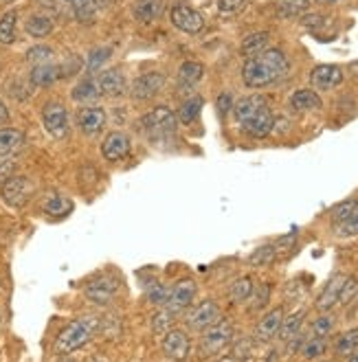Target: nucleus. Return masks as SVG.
<instances>
[{
    "instance_id": "37",
    "label": "nucleus",
    "mask_w": 358,
    "mask_h": 362,
    "mask_svg": "<svg viewBox=\"0 0 358 362\" xmlns=\"http://www.w3.org/2000/svg\"><path fill=\"white\" fill-rule=\"evenodd\" d=\"M174 312H170V310H161V312H156L154 316H152V332L154 334H167L172 329V325H174Z\"/></svg>"
},
{
    "instance_id": "43",
    "label": "nucleus",
    "mask_w": 358,
    "mask_h": 362,
    "mask_svg": "<svg viewBox=\"0 0 358 362\" xmlns=\"http://www.w3.org/2000/svg\"><path fill=\"white\" fill-rule=\"evenodd\" d=\"M332 327H334V318H332L330 314H323V316L317 318V321H314V325H312V336H317V338H328L330 332H332Z\"/></svg>"
},
{
    "instance_id": "34",
    "label": "nucleus",
    "mask_w": 358,
    "mask_h": 362,
    "mask_svg": "<svg viewBox=\"0 0 358 362\" xmlns=\"http://www.w3.org/2000/svg\"><path fill=\"white\" fill-rule=\"evenodd\" d=\"M16 23H18L16 11H7L0 18V45H13L16 42Z\"/></svg>"
},
{
    "instance_id": "25",
    "label": "nucleus",
    "mask_w": 358,
    "mask_h": 362,
    "mask_svg": "<svg viewBox=\"0 0 358 362\" xmlns=\"http://www.w3.org/2000/svg\"><path fill=\"white\" fill-rule=\"evenodd\" d=\"M204 75V69H202V64L198 62H185L183 66L178 69V83L183 88H194L196 83L202 79Z\"/></svg>"
},
{
    "instance_id": "13",
    "label": "nucleus",
    "mask_w": 358,
    "mask_h": 362,
    "mask_svg": "<svg viewBox=\"0 0 358 362\" xmlns=\"http://www.w3.org/2000/svg\"><path fill=\"white\" fill-rule=\"evenodd\" d=\"M77 125L88 136L101 132L103 125H106V110L99 108V105H86V108H81L77 112Z\"/></svg>"
},
{
    "instance_id": "36",
    "label": "nucleus",
    "mask_w": 358,
    "mask_h": 362,
    "mask_svg": "<svg viewBox=\"0 0 358 362\" xmlns=\"http://www.w3.org/2000/svg\"><path fill=\"white\" fill-rule=\"evenodd\" d=\"M275 257H277L275 246H272V244H266V246H260L255 252L250 255V257H248V264H250V266H268V264L275 262Z\"/></svg>"
},
{
    "instance_id": "32",
    "label": "nucleus",
    "mask_w": 358,
    "mask_h": 362,
    "mask_svg": "<svg viewBox=\"0 0 358 362\" xmlns=\"http://www.w3.org/2000/svg\"><path fill=\"white\" fill-rule=\"evenodd\" d=\"M71 211H73V202L64 196H51L45 202V213L51 218H67Z\"/></svg>"
},
{
    "instance_id": "38",
    "label": "nucleus",
    "mask_w": 358,
    "mask_h": 362,
    "mask_svg": "<svg viewBox=\"0 0 358 362\" xmlns=\"http://www.w3.org/2000/svg\"><path fill=\"white\" fill-rule=\"evenodd\" d=\"M334 230L339 238H356L358 235V206L352 211V216L341 224H334Z\"/></svg>"
},
{
    "instance_id": "51",
    "label": "nucleus",
    "mask_w": 358,
    "mask_h": 362,
    "mask_svg": "<svg viewBox=\"0 0 358 362\" xmlns=\"http://www.w3.org/2000/svg\"><path fill=\"white\" fill-rule=\"evenodd\" d=\"M264 362H279V351L277 349H270L264 358Z\"/></svg>"
},
{
    "instance_id": "12",
    "label": "nucleus",
    "mask_w": 358,
    "mask_h": 362,
    "mask_svg": "<svg viewBox=\"0 0 358 362\" xmlns=\"http://www.w3.org/2000/svg\"><path fill=\"white\" fill-rule=\"evenodd\" d=\"M172 23L185 33H200L204 29V16L187 5H176L172 9Z\"/></svg>"
},
{
    "instance_id": "56",
    "label": "nucleus",
    "mask_w": 358,
    "mask_h": 362,
    "mask_svg": "<svg viewBox=\"0 0 358 362\" xmlns=\"http://www.w3.org/2000/svg\"><path fill=\"white\" fill-rule=\"evenodd\" d=\"M64 362H73V360H64Z\"/></svg>"
},
{
    "instance_id": "39",
    "label": "nucleus",
    "mask_w": 358,
    "mask_h": 362,
    "mask_svg": "<svg viewBox=\"0 0 358 362\" xmlns=\"http://www.w3.org/2000/svg\"><path fill=\"white\" fill-rule=\"evenodd\" d=\"M301 351H304V356L306 358H319L323 351H325V338H317V336H310L306 343H304V347H301Z\"/></svg>"
},
{
    "instance_id": "42",
    "label": "nucleus",
    "mask_w": 358,
    "mask_h": 362,
    "mask_svg": "<svg viewBox=\"0 0 358 362\" xmlns=\"http://www.w3.org/2000/svg\"><path fill=\"white\" fill-rule=\"evenodd\" d=\"M27 59L31 62V64H47L49 59H53V51L49 49V47H45V45H37V47H31L29 51H27Z\"/></svg>"
},
{
    "instance_id": "50",
    "label": "nucleus",
    "mask_w": 358,
    "mask_h": 362,
    "mask_svg": "<svg viewBox=\"0 0 358 362\" xmlns=\"http://www.w3.org/2000/svg\"><path fill=\"white\" fill-rule=\"evenodd\" d=\"M7 121H9V110H7L5 101L0 99V125H3V123H7Z\"/></svg>"
},
{
    "instance_id": "18",
    "label": "nucleus",
    "mask_w": 358,
    "mask_h": 362,
    "mask_svg": "<svg viewBox=\"0 0 358 362\" xmlns=\"http://www.w3.org/2000/svg\"><path fill=\"white\" fill-rule=\"evenodd\" d=\"M95 81H97V88H99L101 97H119L125 93V77L117 69L99 73V77Z\"/></svg>"
},
{
    "instance_id": "40",
    "label": "nucleus",
    "mask_w": 358,
    "mask_h": 362,
    "mask_svg": "<svg viewBox=\"0 0 358 362\" xmlns=\"http://www.w3.org/2000/svg\"><path fill=\"white\" fill-rule=\"evenodd\" d=\"M170 299V288L163 284H152L147 288V301H152L154 305H165Z\"/></svg>"
},
{
    "instance_id": "35",
    "label": "nucleus",
    "mask_w": 358,
    "mask_h": 362,
    "mask_svg": "<svg viewBox=\"0 0 358 362\" xmlns=\"http://www.w3.org/2000/svg\"><path fill=\"white\" fill-rule=\"evenodd\" d=\"M310 7V0H277V13L284 18H297L306 13Z\"/></svg>"
},
{
    "instance_id": "7",
    "label": "nucleus",
    "mask_w": 358,
    "mask_h": 362,
    "mask_svg": "<svg viewBox=\"0 0 358 362\" xmlns=\"http://www.w3.org/2000/svg\"><path fill=\"white\" fill-rule=\"evenodd\" d=\"M0 196L9 206H23L29 196H31V182L25 176H9L7 180H3V187H0Z\"/></svg>"
},
{
    "instance_id": "16",
    "label": "nucleus",
    "mask_w": 358,
    "mask_h": 362,
    "mask_svg": "<svg viewBox=\"0 0 358 362\" xmlns=\"http://www.w3.org/2000/svg\"><path fill=\"white\" fill-rule=\"evenodd\" d=\"M163 83H165V75L163 73H145L141 75L137 81H134V86H132V97L139 99V101H145V99H152L161 88H163Z\"/></svg>"
},
{
    "instance_id": "2",
    "label": "nucleus",
    "mask_w": 358,
    "mask_h": 362,
    "mask_svg": "<svg viewBox=\"0 0 358 362\" xmlns=\"http://www.w3.org/2000/svg\"><path fill=\"white\" fill-rule=\"evenodd\" d=\"M101 332V318L99 316H83L77 318L71 325H67L55 338V354L57 356H69L77 349H81L86 343H91L93 336Z\"/></svg>"
},
{
    "instance_id": "29",
    "label": "nucleus",
    "mask_w": 358,
    "mask_h": 362,
    "mask_svg": "<svg viewBox=\"0 0 358 362\" xmlns=\"http://www.w3.org/2000/svg\"><path fill=\"white\" fill-rule=\"evenodd\" d=\"M268 40H270V35H268L266 31L250 33V35H246V37H244V42H242L240 51H242V55H248V57H253V55H260L262 51H266V47H268Z\"/></svg>"
},
{
    "instance_id": "20",
    "label": "nucleus",
    "mask_w": 358,
    "mask_h": 362,
    "mask_svg": "<svg viewBox=\"0 0 358 362\" xmlns=\"http://www.w3.org/2000/svg\"><path fill=\"white\" fill-rule=\"evenodd\" d=\"M62 11L71 13L73 18L81 20V23H86L91 20L95 13H97V0H57Z\"/></svg>"
},
{
    "instance_id": "5",
    "label": "nucleus",
    "mask_w": 358,
    "mask_h": 362,
    "mask_svg": "<svg viewBox=\"0 0 358 362\" xmlns=\"http://www.w3.org/2000/svg\"><path fill=\"white\" fill-rule=\"evenodd\" d=\"M42 123L53 139H64L69 134V110L59 101H49L42 108Z\"/></svg>"
},
{
    "instance_id": "14",
    "label": "nucleus",
    "mask_w": 358,
    "mask_h": 362,
    "mask_svg": "<svg viewBox=\"0 0 358 362\" xmlns=\"http://www.w3.org/2000/svg\"><path fill=\"white\" fill-rule=\"evenodd\" d=\"M101 154L106 160L117 163L130 154V139L123 132H110L101 143Z\"/></svg>"
},
{
    "instance_id": "49",
    "label": "nucleus",
    "mask_w": 358,
    "mask_h": 362,
    "mask_svg": "<svg viewBox=\"0 0 358 362\" xmlns=\"http://www.w3.org/2000/svg\"><path fill=\"white\" fill-rule=\"evenodd\" d=\"M294 240H297V238H294V233H290V235L282 238L277 244H272V246H275V250H277V255H279V252H286V250L294 244Z\"/></svg>"
},
{
    "instance_id": "31",
    "label": "nucleus",
    "mask_w": 358,
    "mask_h": 362,
    "mask_svg": "<svg viewBox=\"0 0 358 362\" xmlns=\"http://www.w3.org/2000/svg\"><path fill=\"white\" fill-rule=\"evenodd\" d=\"M71 97L75 101H81V103H88V101H95L101 97L99 88H97V81L95 79H81L77 86L73 88Z\"/></svg>"
},
{
    "instance_id": "46",
    "label": "nucleus",
    "mask_w": 358,
    "mask_h": 362,
    "mask_svg": "<svg viewBox=\"0 0 358 362\" xmlns=\"http://www.w3.org/2000/svg\"><path fill=\"white\" fill-rule=\"evenodd\" d=\"M216 7L220 13L231 16V13H238L244 7V0H216Z\"/></svg>"
},
{
    "instance_id": "26",
    "label": "nucleus",
    "mask_w": 358,
    "mask_h": 362,
    "mask_svg": "<svg viewBox=\"0 0 358 362\" xmlns=\"http://www.w3.org/2000/svg\"><path fill=\"white\" fill-rule=\"evenodd\" d=\"M356 349H358V327L347 329L334 340V354L339 358H350Z\"/></svg>"
},
{
    "instance_id": "45",
    "label": "nucleus",
    "mask_w": 358,
    "mask_h": 362,
    "mask_svg": "<svg viewBox=\"0 0 358 362\" xmlns=\"http://www.w3.org/2000/svg\"><path fill=\"white\" fill-rule=\"evenodd\" d=\"M356 294H358V281L354 279V276H347L343 288H341V294H339V305H347Z\"/></svg>"
},
{
    "instance_id": "33",
    "label": "nucleus",
    "mask_w": 358,
    "mask_h": 362,
    "mask_svg": "<svg viewBox=\"0 0 358 362\" xmlns=\"http://www.w3.org/2000/svg\"><path fill=\"white\" fill-rule=\"evenodd\" d=\"M200 110H202V97H189V99L180 105V110H178L180 123L192 125V123L198 119Z\"/></svg>"
},
{
    "instance_id": "17",
    "label": "nucleus",
    "mask_w": 358,
    "mask_h": 362,
    "mask_svg": "<svg viewBox=\"0 0 358 362\" xmlns=\"http://www.w3.org/2000/svg\"><path fill=\"white\" fill-rule=\"evenodd\" d=\"M282 321H284V310L282 308L270 310L262 318V321L258 323V329H255V340H258V343H270V340L279 334Z\"/></svg>"
},
{
    "instance_id": "30",
    "label": "nucleus",
    "mask_w": 358,
    "mask_h": 362,
    "mask_svg": "<svg viewBox=\"0 0 358 362\" xmlns=\"http://www.w3.org/2000/svg\"><path fill=\"white\" fill-rule=\"evenodd\" d=\"M262 105H266V101H264V97H260V95H253V97H244V99H240V101L236 103V108H233L236 121H238V123L246 121L253 112L260 110Z\"/></svg>"
},
{
    "instance_id": "23",
    "label": "nucleus",
    "mask_w": 358,
    "mask_h": 362,
    "mask_svg": "<svg viewBox=\"0 0 358 362\" xmlns=\"http://www.w3.org/2000/svg\"><path fill=\"white\" fill-rule=\"evenodd\" d=\"M290 105L294 110H299V112H306V110H319L321 108V97L310 90V88H301L297 93H292L290 97Z\"/></svg>"
},
{
    "instance_id": "28",
    "label": "nucleus",
    "mask_w": 358,
    "mask_h": 362,
    "mask_svg": "<svg viewBox=\"0 0 358 362\" xmlns=\"http://www.w3.org/2000/svg\"><path fill=\"white\" fill-rule=\"evenodd\" d=\"M253 290H255V284H253L250 276H240L229 286V296L233 303H244L253 296Z\"/></svg>"
},
{
    "instance_id": "44",
    "label": "nucleus",
    "mask_w": 358,
    "mask_h": 362,
    "mask_svg": "<svg viewBox=\"0 0 358 362\" xmlns=\"http://www.w3.org/2000/svg\"><path fill=\"white\" fill-rule=\"evenodd\" d=\"M110 53H112V51H110L108 47L93 49V51H91V55H88V71H91V73L99 71V66H101V64L110 57Z\"/></svg>"
},
{
    "instance_id": "27",
    "label": "nucleus",
    "mask_w": 358,
    "mask_h": 362,
    "mask_svg": "<svg viewBox=\"0 0 358 362\" xmlns=\"http://www.w3.org/2000/svg\"><path fill=\"white\" fill-rule=\"evenodd\" d=\"M304 318H306V310H299V312L290 314L288 318H284L282 327H279V338L284 340V343H290V340L301 332Z\"/></svg>"
},
{
    "instance_id": "9",
    "label": "nucleus",
    "mask_w": 358,
    "mask_h": 362,
    "mask_svg": "<svg viewBox=\"0 0 358 362\" xmlns=\"http://www.w3.org/2000/svg\"><path fill=\"white\" fill-rule=\"evenodd\" d=\"M240 125H242V130L248 136H253V139H264V136H268L272 132V127H275V117H272L268 105H262L260 110H255L246 121H242Z\"/></svg>"
},
{
    "instance_id": "24",
    "label": "nucleus",
    "mask_w": 358,
    "mask_h": 362,
    "mask_svg": "<svg viewBox=\"0 0 358 362\" xmlns=\"http://www.w3.org/2000/svg\"><path fill=\"white\" fill-rule=\"evenodd\" d=\"M25 29H27V33L31 35V37H47V35H51V31H53V18L51 16H47V13H33L29 20H27V25H25Z\"/></svg>"
},
{
    "instance_id": "11",
    "label": "nucleus",
    "mask_w": 358,
    "mask_h": 362,
    "mask_svg": "<svg viewBox=\"0 0 358 362\" xmlns=\"http://www.w3.org/2000/svg\"><path fill=\"white\" fill-rule=\"evenodd\" d=\"M163 354L172 360H187L189 358V351H192V340L189 336L183 332V329H170L165 336H163Z\"/></svg>"
},
{
    "instance_id": "10",
    "label": "nucleus",
    "mask_w": 358,
    "mask_h": 362,
    "mask_svg": "<svg viewBox=\"0 0 358 362\" xmlns=\"http://www.w3.org/2000/svg\"><path fill=\"white\" fill-rule=\"evenodd\" d=\"M218 318H220V308L214 301H202L187 312V325L196 332H204L207 327H212Z\"/></svg>"
},
{
    "instance_id": "41",
    "label": "nucleus",
    "mask_w": 358,
    "mask_h": 362,
    "mask_svg": "<svg viewBox=\"0 0 358 362\" xmlns=\"http://www.w3.org/2000/svg\"><path fill=\"white\" fill-rule=\"evenodd\" d=\"M356 206H358V200H347V202L336 204V206L332 209V224H341L343 220H347Z\"/></svg>"
},
{
    "instance_id": "53",
    "label": "nucleus",
    "mask_w": 358,
    "mask_h": 362,
    "mask_svg": "<svg viewBox=\"0 0 358 362\" xmlns=\"http://www.w3.org/2000/svg\"><path fill=\"white\" fill-rule=\"evenodd\" d=\"M319 3H323V5H334V3H339V0H319Z\"/></svg>"
},
{
    "instance_id": "15",
    "label": "nucleus",
    "mask_w": 358,
    "mask_h": 362,
    "mask_svg": "<svg viewBox=\"0 0 358 362\" xmlns=\"http://www.w3.org/2000/svg\"><path fill=\"white\" fill-rule=\"evenodd\" d=\"M310 81L319 90H332L343 81V71L339 66H334V64H321V66L312 69Z\"/></svg>"
},
{
    "instance_id": "52",
    "label": "nucleus",
    "mask_w": 358,
    "mask_h": 362,
    "mask_svg": "<svg viewBox=\"0 0 358 362\" xmlns=\"http://www.w3.org/2000/svg\"><path fill=\"white\" fill-rule=\"evenodd\" d=\"M218 362H240L238 358H220Z\"/></svg>"
},
{
    "instance_id": "47",
    "label": "nucleus",
    "mask_w": 358,
    "mask_h": 362,
    "mask_svg": "<svg viewBox=\"0 0 358 362\" xmlns=\"http://www.w3.org/2000/svg\"><path fill=\"white\" fill-rule=\"evenodd\" d=\"M253 294H255V301H253L250 310H260L268 303V294H270V286H260L258 290H253Z\"/></svg>"
},
{
    "instance_id": "21",
    "label": "nucleus",
    "mask_w": 358,
    "mask_h": 362,
    "mask_svg": "<svg viewBox=\"0 0 358 362\" xmlns=\"http://www.w3.org/2000/svg\"><path fill=\"white\" fill-rule=\"evenodd\" d=\"M29 79H31L33 86L45 88V86H51V83H55L57 79H62V69L55 66V64H51V62L37 64V66H33Z\"/></svg>"
},
{
    "instance_id": "1",
    "label": "nucleus",
    "mask_w": 358,
    "mask_h": 362,
    "mask_svg": "<svg viewBox=\"0 0 358 362\" xmlns=\"http://www.w3.org/2000/svg\"><path fill=\"white\" fill-rule=\"evenodd\" d=\"M290 71V64L279 49H266L244 62L242 79L248 88H266L282 81Z\"/></svg>"
},
{
    "instance_id": "48",
    "label": "nucleus",
    "mask_w": 358,
    "mask_h": 362,
    "mask_svg": "<svg viewBox=\"0 0 358 362\" xmlns=\"http://www.w3.org/2000/svg\"><path fill=\"white\" fill-rule=\"evenodd\" d=\"M216 105H218V112H220V115H226L231 108H233V95H231V93H222V95L218 97Z\"/></svg>"
},
{
    "instance_id": "8",
    "label": "nucleus",
    "mask_w": 358,
    "mask_h": 362,
    "mask_svg": "<svg viewBox=\"0 0 358 362\" xmlns=\"http://www.w3.org/2000/svg\"><path fill=\"white\" fill-rule=\"evenodd\" d=\"M196 290H198V286H196L194 279H187V276H185V279L176 281L174 288L170 290V299H167V303H165V310H170L174 314L187 310L194 301Z\"/></svg>"
},
{
    "instance_id": "4",
    "label": "nucleus",
    "mask_w": 358,
    "mask_h": 362,
    "mask_svg": "<svg viewBox=\"0 0 358 362\" xmlns=\"http://www.w3.org/2000/svg\"><path fill=\"white\" fill-rule=\"evenodd\" d=\"M143 130L150 132V136H170L176 130V117L167 105H156V108L143 117Z\"/></svg>"
},
{
    "instance_id": "6",
    "label": "nucleus",
    "mask_w": 358,
    "mask_h": 362,
    "mask_svg": "<svg viewBox=\"0 0 358 362\" xmlns=\"http://www.w3.org/2000/svg\"><path fill=\"white\" fill-rule=\"evenodd\" d=\"M117 290H119V284L115 276H108V274H101L97 276V279H93L86 288H83V292H86V296L97 303V305H108L112 303V299L117 296Z\"/></svg>"
},
{
    "instance_id": "22",
    "label": "nucleus",
    "mask_w": 358,
    "mask_h": 362,
    "mask_svg": "<svg viewBox=\"0 0 358 362\" xmlns=\"http://www.w3.org/2000/svg\"><path fill=\"white\" fill-rule=\"evenodd\" d=\"M25 145V132L18 127H3L0 130V156H11Z\"/></svg>"
},
{
    "instance_id": "19",
    "label": "nucleus",
    "mask_w": 358,
    "mask_h": 362,
    "mask_svg": "<svg viewBox=\"0 0 358 362\" xmlns=\"http://www.w3.org/2000/svg\"><path fill=\"white\" fill-rule=\"evenodd\" d=\"M345 279H347L345 274H334L332 279L328 281V286L323 288V292L319 294V299H317V310L319 312H330L334 305H339V294H341V288H343Z\"/></svg>"
},
{
    "instance_id": "55",
    "label": "nucleus",
    "mask_w": 358,
    "mask_h": 362,
    "mask_svg": "<svg viewBox=\"0 0 358 362\" xmlns=\"http://www.w3.org/2000/svg\"><path fill=\"white\" fill-rule=\"evenodd\" d=\"M0 3H7L9 5V3H13V0H0Z\"/></svg>"
},
{
    "instance_id": "54",
    "label": "nucleus",
    "mask_w": 358,
    "mask_h": 362,
    "mask_svg": "<svg viewBox=\"0 0 358 362\" xmlns=\"http://www.w3.org/2000/svg\"><path fill=\"white\" fill-rule=\"evenodd\" d=\"M347 362H358V354H352V356L347 358Z\"/></svg>"
},
{
    "instance_id": "3",
    "label": "nucleus",
    "mask_w": 358,
    "mask_h": 362,
    "mask_svg": "<svg viewBox=\"0 0 358 362\" xmlns=\"http://www.w3.org/2000/svg\"><path fill=\"white\" fill-rule=\"evenodd\" d=\"M231 340H233V323L226 321V318H218L212 327L202 332L200 349L204 356H218L231 345Z\"/></svg>"
}]
</instances>
